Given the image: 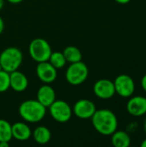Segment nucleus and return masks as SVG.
Returning a JSON list of instances; mask_svg holds the SVG:
<instances>
[{
    "instance_id": "aec40b11",
    "label": "nucleus",
    "mask_w": 146,
    "mask_h": 147,
    "mask_svg": "<svg viewBox=\"0 0 146 147\" xmlns=\"http://www.w3.org/2000/svg\"><path fill=\"white\" fill-rule=\"evenodd\" d=\"M10 88L9 84V73L1 70L0 71V93L5 92Z\"/></svg>"
},
{
    "instance_id": "f3484780",
    "label": "nucleus",
    "mask_w": 146,
    "mask_h": 147,
    "mask_svg": "<svg viewBox=\"0 0 146 147\" xmlns=\"http://www.w3.org/2000/svg\"><path fill=\"white\" fill-rule=\"evenodd\" d=\"M63 53H64V56H65L66 61L70 62L71 64L82 60V57H83L82 53L76 47L69 46V47H65V50L63 51Z\"/></svg>"
},
{
    "instance_id": "9b49d317",
    "label": "nucleus",
    "mask_w": 146,
    "mask_h": 147,
    "mask_svg": "<svg viewBox=\"0 0 146 147\" xmlns=\"http://www.w3.org/2000/svg\"><path fill=\"white\" fill-rule=\"evenodd\" d=\"M126 109L128 113L133 116H142L146 114V97L137 96L132 97L127 104Z\"/></svg>"
},
{
    "instance_id": "dca6fc26",
    "label": "nucleus",
    "mask_w": 146,
    "mask_h": 147,
    "mask_svg": "<svg viewBox=\"0 0 146 147\" xmlns=\"http://www.w3.org/2000/svg\"><path fill=\"white\" fill-rule=\"evenodd\" d=\"M33 136L35 142L40 145H46L51 140V131L46 127L40 126L34 129Z\"/></svg>"
},
{
    "instance_id": "f03ea898",
    "label": "nucleus",
    "mask_w": 146,
    "mask_h": 147,
    "mask_svg": "<svg viewBox=\"0 0 146 147\" xmlns=\"http://www.w3.org/2000/svg\"><path fill=\"white\" fill-rule=\"evenodd\" d=\"M20 116L30 123H36L43 120L46 113V108L38 100H27L19 107Z\"/></svg>"
},
{
    "instance_id": "423d86ee",
    "label": "nucleus",
    "mask_w": 146,
    "mask_h": 147,
    "mask_svg": "<svg viewBox=\"0 0 146 147\" xmlns=\"http://www.w3.org/2000/svg\"><path fill=\"white\" fill-rule=\"evenodd\" d=\"M51 116L58 122L65 123L72 116V109L70 105L62 100H55L49 107Z\"/></svg>"
},
{
    "instance_id": "2eb2a0df",
    "label": "nucleus",
    "mask_w": 146,
    "mask_h": 147,
    "mask_svg": "<svg viewBox=\"0 0 146 147\" xmlns=\"http://www.w3.org/2000/svg\"><path fill=\"white\" fill-rule=\"evenodd\" d=\"M112 144L115 147H128L131 145V138L126 132L116 130L112 134Z\"/></svg>"
},
{
    "instance_id": "412c9836",
    "label": "nucleus",
    "mask_w": 146,
    "mask_h": 147,
    "mask_svg": "<svg viewBox=\"0 0 146 147\" xmlns=\"http://www.w3.org/2000/svg\"><path fill=\"white\" fill-rule=\"evenodd\" d=\"M141 85H142V88L144 89V90L146 91V74L143 77V78L141 80Z\"/></svg>"
},
{
    "instance_id": "6e6552de",
    "label": "nucleus",
    "mask_w": 146,
    "mask_h": 147,
    "mask_svg": "<svg viewBox=\"0 0 146 147\" xmlns=\"http://www.w3.org/2000/svg\"><path fill=\"white\" fill-rule=\"evenodd\" d=\"M36 73L39 79L45 84H51L54 82L57 78V69L51 65L49 61L38 63Z\"/></svg>"
},
{
    "instance_id": "9d476101",
    "label": "nucleus",
    "mask_w": 146,
    "mask_h": 147,
    "mask_svg": "<svg viewBox=\"0 0 146 147\" xmlns=\"http://www.w3.org/2000/svg\"><path fill=\"white\" fill-rule=\"evenodd\" d=\"M95 95L101 99H109L115 94L114 82L108 79L98 80L93 87Z\"/></svg>"
},
{
    "instance_id": "5701e85b",
    "label": "nucleus",
    "mask_w": 146,
    "mask_h": 147,
    "mask_svg": "<svg viewBox=\"0 0 146 147\" xmlns=\"http://www.w3.org/2000/svg\"><path fill=\"white\" fill-rule=\"evenodd\" d=\"M115 2H117L118 3H120V4H126L128 3L131 0H114Z\"/></svg>"
},
{
    "instance_id": "20e7f679",
    "label": "nucleus",
    "mask_w": 146,
    "mask_h": 147,
    "mask_svg": "<svg viewBox=\"0 0 146 147\" xmlns=\"http://www.w3.org/2000/svg\"><path fill=\"white\" fill-rule=\"evenodd\" d=\"M30 57L36 62L48 61L52 53L50 44L42 38H36L33 40L28 47Z\"/></svg>"
},
{
    "instance_id": "4be33fe9",
    "label": "nucleus",
    "mask_w": 146,
    "mask_h": 147,
    "mask_svg": "<svg viewBox=\"0 0 146 147\" xmlns=\"http://www.w3.org/2000/svg\"><path fill=\"white\" fill-rule=\"evenodd\" d=\"M3 28H4V22H3V19L1 18V16H0V34L3 33Z\"/></svg>"
},
{
    "instance_id": "4468645a",
    "label": "nucleus",
    "mask_w": 146,
    "mask_h": 147,
    "mask_svg": "<svg viewBox=\"0 0 146 147\" xmlns=\"http://www.w3.org/2000/svg\"><path fill=\"white\" fill-rule=\"evenodd\" d=\"M11 131L12 138H15L19 141L28 140L32 135L31 129L23 122H16L14 125H11Z\"/></svg>"
},
{
    "instance_id": "a878e982",
    "label": "nucleus",
    "mask_w": 146,
    "mask_h": 147,
    "mask_svg": "<svg viewBox=\"0 0 146 147\" xmlns=\"http://www.w3.org/2000/svg\"><path fill=\"white\" fill-rule=\"evenodd\" d=\"M3 0H0V10L3 9Z\"/></svg>"
},
{
    "instance_id": "a211bd4d",
    "label": "nucleus",
    "mask_w": 146,
    "mask_h": 147,
    "mask_svg": "<svg viewBox=\"0 0 146 147\" xmlns=\"http://www.w3.org/2000/svg\"><path fill=\"white\" fill-rule=\"evenodd\" d=\"M11 139V125L7 121L0 119V142H9Z\"/></svg>"
},
{
    "instance_id": "f257e3e1",
    "label": "nucleus",
    "mask_w": 146,
    "mask_h": 147,
    "mask_svg": "<svg viewBox=\"0 0 146 147\" xmlns=\"http://www.w3.org/2000/svg\"><path fill=\"white\" fill-rule=\"evenodd\" d=\"M91 121L95 129L104 136L112 135L117 130V117L109 109L96 110L91 117Z\"/></svg>"
},
{
    "instance_id": "393cba45",
    "label": "nucleus",
    "mask_w": 146,
    "mask_h": 147,
    "mask_svg": "<svg viewBox=\"0 0 146 147\" xmlns=\"http://www.w3.org/2000/svg\"><path fill=\"white\" fill-rule=\"evenodd\" d=\"M0 147H9V142H0Z\"/></svg>"
},
{
    "instance_id": "ddd939ff",
    "label": "nucleus",
    "mask_w": 146,
    "mask_h": 147,
    "mask_svg": "<svg viewBox=\"0 0 146 147\" xmlns=\"http://www.w3.org/2000/svg\"><path fill=\"white\" fill-rule=\"evenodd\" d=\"M37 100L46 108H49L50 105L56 100L54 90L49 85L41 86L37 92Z\"/></svg>"
},
{
    "instance_id": "bb28decb",
    "label": "nucleus",
    "mask_w": 146,
    "mask_h": 147,
    "mask_svg": "<svg viewBox=\"0 0 146 147\" xmlns=\"http://www.w3.org/2000/svg\"><path fill=\"white\" fill-rule=\"evenodd\" d=\"M141 146L143 147H146V139L142 142V144H141Z\"/></svg>"
},
{
    "instance_id": "6ab92c4d",
    "label": "nucleus",
    "mask_w": 146,
    "mask_h": 147,
    "mask_svg": "<svg viewBox=\"0 0 146 147\" xmlns=\"http://www.w3.org/2000/svg\"><path fill=\"white\" fill-rule=\"evenodd\" d=\"M48 61L56 69L62 68L63 66H65V65L67 62L64 56V53L61 52H52Z\"/></svg>"
},
{
    "instance_id": "cd10ccee",
    "label": "nucleus",
    "mask_w": 146,
    "mask_h": 147,
    "mask_svg": "<svg viewBox=\"0 0 146 147\" xmlns=\"http://www.w3.org/2000/svg\"><path fill=\"white\" fill-rule=\"evenodd\" d=\"M145 134H146V120H145Z\"/></svg>"
},
{
    "instance_id": "c85d7f7f",
    "label": "nucleus",
    "mask_w": 146,
    "mask_h": 147,
    "mask_svg": "<svg viewBox=\"0 0 146 147\" xmlns=\"http://www.w3.org/2000/svg\"><path fill=\"white\" fill-rule=\"evenodd\" d=\"M1 70H3V69H2V66H1V65H0V71H1Z\"/></svg>"
},
{
    "instance_id": "39448f33",
    "label": "nucleus",
    "mask_w": 146,
    "mask_h": 147,
    "mask_svg": "<svg viewBox=\"0 0 146 147\" xmlns=\"http://www.w3.org/2000/svg\"><path fill=\"white\" fill-rule=\"evenodd\" d=\"M88 66L82 61L71 63L66 70L65 79L71 85H79L88 78Z\"/></svg>"
},
{
    "instance_id": "7ed1b4c3",
    "label": "nucleus",
    "mask_w": 146,
    "mask_h": 147,
    "mask_svg": "<svg viewBox=\"0 0 146 147\" xmlns=\"http://www.w3.org/2000/svg\"><path fill=\"white\" fill-rule=\"evenodd\" d=\"M22 53L16 47H8L0 54V65L2 69L9 73L18 70L22 63Z\"/></svg>"
},
{
    "instance_id": "b1692460",
    "label": "nucleus",
    "mask_w": 146,
    "mask_h": 147,
    "mask_svg": "<svg viewBox=\"0 0 146 147\" xmlns=\"http://www.w3.org/2000/svg\"><path fill=\"white\" fill-rule=\"evenodd\" d=\"M8 2H9L10 3H13V4H17V3H22L23 0H7Z\"/></svg>"
},
{
    "instance_id": "0eeeda50",
    "label": "nucleus",
    "mask_w": 146,
    "mask_h": 147,
    "mask_svg": "<svg viewBox=\"0 0 146 147\" xmlns=\"http://www.w3.org/2000/svg\"><path fill=\"white\" fill-rule=\"evenodd\" d=\"M114 84L115 93L122 97H130L135 91V83L133 79L126 74L119 75L115 78Z\"/></svg>"
},
{
    "instance_id": "1a4fd4ad",
    "label": "nucleus",
    "mask_w": 146,
    "mask_h": 147,
    "mask_svg": "<svg viewBox=\"0 0 146 147\" xmlns=\"http://www.w3.org/2000/svg\"><path fill=\"white\" fill-rule=\"evenodd\" d=\"M96 110V105L93 102L87 99H81L75 103L72 113L80 119H89Z\"/></svg>"
},
{
    "instance_id": "f8f14e48",
    "label": "nucleus",
    "mask_w": 146,
    "mask_h": 147,
    "mask_svg": "<svg viewBox=\"0 0 146 147\" xmlns=\"http://www.w3.org/2000/svg\"><path fill=\"white\" fill-rule=\"evenodd\" d=\"M9 84L12 90L17 92H22L28 88V80L23 73L16 70L9 73Z\"/></svg>"
}]
</instances>
